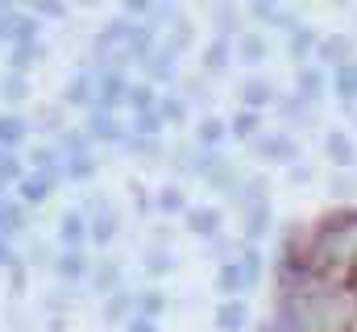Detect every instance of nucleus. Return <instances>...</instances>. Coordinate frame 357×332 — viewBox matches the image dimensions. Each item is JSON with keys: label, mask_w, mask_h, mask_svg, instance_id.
<instances>
[{"label": "nucleus", "mask_w": 357, "mask_h": 332, "mask_svg": "<svg viewBox=\"0 0 357 332\" xmlns=\"http://www.w3.org/2000/svg\"><path fill=\"white\" fill-rule=\"evenodd\" d=\"M349 316H354V303L345 295H337V291H312L295 308L299 329H312V332H341L349 324Z\"/></svg>", "instance_id": "nucleus-1"}, {"label": "nucleus", "mask_w": 357, "mask_h": 332, "mask_svg": "<svg viewBox=\"0 0 357 332\" xmlns=\"http://www.w3.org/2000/svg\"><path fill=\"white\" fill-rule=\"evenodd\" d=\"M354 257H357V216H345V220L324 229V237L316 246V262L333 266V262H354Z\"/></svg>", "instance_id": "nucleus-2"}, {"label": "nucleus", "mask_w": 357, "mask_h": 332, "mask_svg": "<svg viewBox=\"0 0 357 332\" xmlns=\"http://www.w3.org/2000/svg\"><path fill=\"white\" fill-rule=\"evenodd\" d=\"M88 142H125V133H121V121H116L112 112H100V108H91V116H88Z\"/></svg>", "instance_id": "nucleus-3"}, {"label": "nucleus", "mask_w": 357, "mask_h": 332, "mask_svg": "<svg viewBox=\"0 0 357 332\" xmlns=\"http://www.w3.org/2000/svg\"><path fill=\"white\" fill-rule=\"evenodd\" d=\"M17 191H21V204H46L50 199V191H54V179H46V174H25L21 183H17Z\"/></svg>", "instance_id": "nucleus-4"}, {"label": "nucleus", "mask_w": 357, "mask_h": 332, "mask_svg": "<svg viewBox=\"0 0 357 332\" xmlns=\"http://www.w3.org/2000/svg\"><path fill=\"white\" fill-rule=\"evenodd\" d=\"M324 150H328V158L337 166H349L357 158V146H354V137L345 133V129H328V137H324Z\"/></svg>", "instance_id": "nucleus-5"}, {"label": "nucleus", "mask_w": 357, "mask_h": 332, "mask_svg": "<svg viewBox=\"0 0 357 332\" xmlns=\"http://www.w3.org/2000/svg\"><path fill=\"white\" fill-rule=\"evenodd\" d=\"M29 133V121L17 112H0V150H17Z\"/></svg>", "instance_id": "nucleus-6"}, {"label": "nucleus", "mask_w": 357, "mask_h": 332, "mask_svg": "<svg viewBox=\"0 0 357 332\" xmlns=\"http://www.w3.org/2000/svg\"><path fill=\"white\" fill-rule=\"evenodd\" d=\"M21 229H25V208H21L17 199L0 195V237H4V241H13Z\"/></svg>", "instance_id": "nucleus-7"}, {"label": "nucleus", "mask_w": 357, "mask_h": 332, "mask_svg": "<svg viewBox=\"0 0 357 332\" xmlns=\"http://www.w3.org/2000/svg\"><path fill=\"white\" fill-rule=\"evenodd\" d=\"M63 100L67 104H79V108H96V75H75V80L67 83V91H63Z\"/></svg>", "instance_id": "nucleus-8"}, {"label": "nucleus", "mask_w": 357, "mask_h": 332, "mask_svg": "<svg viewBox=\"0 0 357 332\" xmlns=\"http://www.w3.org/2000/svg\"><path fill=\"white\" fill-rule=\"evenodd\" d=\"M59 237H63V246L67 249H79V241L88 237V220H84V212H63V220H59Z\"/></svg>", "instance_id": "nucleus-9"}, {"label": "nucleus", "mask_w": 357, "mask_h": 332, "mask_svg": "<svg viewBox=\"0 0 357 332\" xmlns=\"http://www.w3.org/2000/svg\"><path fill=\"white\" fill-rule=\"evenodd\" d=\"M54 274H59L63 282H79V278L88 274V257H84L79 249H67V253L54 262Z\"/></svg>", "instance_id": "nucleus-10"}, {"label": "nucleus", "mask_w": 357, "mask_h": 332, "mask_svg": "<svg viewBox=\"0 0 357 332\" xmlns=\"http://www.w3.org/2000/svg\"><path fill=\"white\" fill-rule=\"evenodd\" d=\"M38 59H42V46H38V42H33V46H8V71H13V75H25Z\"/></svg>", "instance_id": "nucleus-11"}, {"label": "nucleus", "mask_w": 357, "mask_h": 332, "mask_svg": "<svg viewBox=\"0 0 357 332\" xmlns=\"http://www.w3.org/2000/svg\"><path fill=\"white\" fill-rule=\"evenodd\" d=\"M216 282H220V291H225V295H237V291H245V287H250V278H245L241 262H229V266H220Z\"/></svg>", "instance_id": "nucleus-12"}, {"label": "nucleus", "mask_w": 357, "mask_h": 332, "mask_svg": "<svg viewBox=\"0 0 357 332\" xmlns=\"http://www.w3.org/2000/svg\"><path fill=\"white\" fill-rule=\"evenodd\" d=\"M25 96H29V80L25 75H13V71L0 75V100L4 104H21Z\"/></svg>", "instance_id": "nucleus-13"}, {"label": "nucleus", "mask_w": 357, "mask_h": 332, "mask_svg": "<svg viewBox=\"0 0 357 332\" xmlns=\"http://www.w3.org/2000/svg\"><path fill=\"white\" fill-rule=\"evenodd\" d=\"M349 54H354V42H349V38H328V42H320V59H324V63L345 67Z\"/></svg>", "instance_id": "nucleus-14"}, {"label": "nucleus", "mask_w": 357, "mask_h": 332, "mask_svg": "<svg viewBox=\"0 0 357 332\" xmlns=\"http://www.w3.org/2000/svg\"><path fill=\"white\" fill-rule=\"evenodd\" d=\"M116 278H121V266H116V262H100V266L91 270V282H96L100 295H112V291H116Z\"/></svg>", "instance_id": "nucleus-15"}, {"label": "nucleus", "mask_w": 357, "mask_h": 332, "mask_svg": "<svg viewBox=\"0 0 357 332\" xmlns=\"http://www.w3.org/2000/svg\"><path fill=\"white\" fill-rule=\"evenodd\" d=\"M237 54H241V63H245V67H258V63L266 59V42H262L258 33H245V38H241V46H237Z\"/></svg>", "instance_id": "nucleus-16"}, {"label": "nucleus", "mask_w": 357, "mask_h": 332, "mask_svg": "<svg viewBox=\"0 0 357 332\" xmlns=\"http://www.w3.org/2000/svg\"><path fill=\"white\" fill-rule=\"evenodd\" d=\"M129 312H133V295L112 291V295H108V303H104V320H108V324H116V320H125Z\"/></svg>", "instance_id": "nucleus-17"}, {"label": "nucleus", "mask_w": 357, "mask_h": 332, "mask_svg": "<svg viewBox=\"0 0 357 332\" xmlns=\"http://www.w3.org/2000/svg\"><path fill=\"white\" fill-rule=\"evenodd\" d=\"M216 329L241 332V329H245V308H241V303H225V308L216 312Z\"/></svg>", "instance_id": "nucleus-18"}, {"label": "nucleus", "mask_w": 357, "mask_h": 332, "mask_svg": "<svg viewBox=\"0 0 357 332\" xmlns=\"http://www.w3.org/2000/svg\"><path fill=\"white\" fill-rule=\"evenodd\" d=\"M21 179H25L21 154H17V150H0V183L8 187V183H21Z\"/></svg>", "instance_id": "nucleus-19"}, {"label": "nucleus", "mask_w": 357, "mask_h": 332, "mask_svg": "<svg viewBox=\"0 0 357 332\" xmlns=\"http://www.w3.org/2000/svg\"><path fill=\"white\" fill-rule=\"evenodd\" d=\"M187 220H191V229H195V233L212 237V233H216V225H220V212H216V208H195Z\"/></svg>", "instance_id": "nucleus-20"}, {"label": "nucleus", "mask_w": 357, "mask_h": 332, "mask_svg": "<svg viewBox=\"0 0 357 332\" xmlns=\"http://www.w3.org/2000/svg\"><path fill=\"white\" fill-rule=\"evenodd\" d=\"M266 225H270V208L266 204H254V208L245 212V233H250V237H262Z\"/></svg>", "instance_id": "nucleus-21"}, {"label": "nucleus", "mask_w": 357, "mask_h": 332, "mask_svg": "<svg viewBox=\"0 0 357 332\" xmlns=\"http://www.w3.org/2000/svg\"><path fill=\"white\" fill-rule=\"evenodd\" d=\"M150 75L154 80H171L175 75V54L171 50H154L150 54Z\"/></svg>", "instance_id": "nucleus-22"}, {"label": "nucleus", "mask_w": 357, "mask_h": 332, "mask_svg": "<svg viewBox=\"0 0 357 332\" xmlns=\"http://www.w3.org/2000/svg\"><path fill=\"white\" fill-rule=\"evenodd\" d=\"M337 96H345V100H354L357 96V63L337 67Z\"/></svg>", "instance_id": "nucleus-23"}, {"label": "nucleus", "mask_w": 357, "mask_h": 332, "mask_svg": "<svg viewBox=\"0 0 357 332\" xmlns=\"http://www.w3.org/2000/svg\"><path fill=\"white\" fill-rule=\"evenodd\" d=\"M204 63H208V71H225V67H229V42H225V38H216V42L208 46Z\"/></svg>", "instance_id": "nucleus-24"}, {"label": "nucleus", "mask_w": 357, "mask_h": 332, "mask_svg": "<svg viewBox=\"0 0 357 332\" xmlns=\"http://www.w3.org/2000/svg\"><path fill=\"white\" fill-rule=\"evenodd\" d=\"M63 174H67V179H75V183H79V179H91V174H96L91 154H84V158H67V163H63Z\"/></svg>", "instance_id": "nucleus-25"}, {"label": "nucleus", "mask_w": 357, "mask_h": 332, "mask_svg": "<svg viewBox=\"0 0 357 332\" xmlns=\"http://www.w3.org/2000/svg\"><path fill=\"white\" fill-rule=\"evenodd\" d=\"M133 308L142 312V320H154V316H158L167 303H162V295H158V291H146L142 299H133Z\"/></svg>", "instance_id": "nucleus-26"}, {"label": "nucleus", "mask_w": 357, "mask_h": 332, "mask_svg": "<svg viewBox=\"0 0 357 332\" xmlns=\"http://www.w3.org/2000/svg\"><path fill=\"white\" fill-rule=\"evenodd\" d=\"M187 46H191V25H187V21H175V29H171V38H167L162 50L178 54V50H187Z\"/></svg>", "instance_id": "nucleus-27"}, {"label": "nucleus", "mask_w": 357, "mask_h": 332, "mask_svg": "<svg viewBox=\"0 0 357 332\" xmlns=\"http://www.w3.org/2000/svg\"><path fill=\"white\" fill-rule=\"evenodd\" d=\"M241 96H245V104H250V108H258V104H266V100H270V83L266 80H250L245 87H241Z\"/></svg>", "instance_id": "nucleus-28"}, {"label": "nucleus", "mask_w": 357, "mask_h": 332, "mask_svg": "<svg viewBox=\"0 0 357 332\" xmlns=\"http://www.w3.org/2000/svg\"><path fill=\"white\" fill-rule=\"evenodd\" d=\"M258 150H262L266 158H291V154H295V146H291L287 137H266V142H258Z\"/></svg>", "instance_id": "nucleus-29"}, {"label": "nucleus", "mask_w": 357, "mask_h": 332, "mask_svg": "<svg viewBox=\"0 0 357 332\" xmlns=\"http://www.w3.org/2000/svg\"><path fill=\"white\" fill-rule=\"evenodd\" d=\"M220 137H225V121H216V116H208V121L199 125V142H204V146H216Z\"/></svg>", "instance_id": "nucleus-30"}, {"label": "nucleus", "mask_w": 357, "mask_h": 332, "mask_svg": "<svg viewBox=\"0 0 357 332\" xmlns=\"http://www.w3.org/2000/svg\"><path fill=\"white\" fill-rule=\"evenodd\" d=\"M121 146H125L129 154H142V158H154V154H158V142H150V137H125Z\"/></svg>", "instance_id": "nucleus-31"}, {"label": "nucleus", "mask_w": 357, "mask_h": 332, "mask_svg": "<svg viewBox=\"0 0 357 332\" xmlns=\"http://www.w3.org/2000/svg\"><path fill=\"white\" fill-rule=\"evenodd\" d=\"M171 266H175V262H171L167 249H150V253H146V270H150V274H167Z\"/></svg>", "instance_id": "nucleus-32"}, {"label": "nucleus", "mask_w": 357, "mask_h": 332, "mask_svg": "<svg viewBox=\"0 0 357 332\" xmlns=\"http://www.w3.org/2000/svg\"><path fill=\"white\" fill-rule=\"evenodd\" d=\"M158 129H162V116H158L154 108H150V112H137V133H142V137H154Z\"/></svg>", "instance_id": "nucleus-33"}, {"label": "nucleus", "mask_w": 357, "mask_h": 332, "mask_svg": "<svg viewBox=\"0 0 357 332\" xmlns=\"http://www.w3.org/2000/svg\"><path fill=\"white\" fill-rule=\"evenodd\" d=\"M158 208H162V212H183V191H178V187L158 191Z\"/></svg>", "instance_id": "nucleus-34"}, {"label": "nucleus", "mask_w": 357, "mask_h": 332, "mask_svg": "<svg viewBox=\"0 0 357 332\" xmlns=\"http://www.w3.org/2000/svg\"><path fill=\"white\" fill-rule=\"evenodd\" d=\"M137 112H150V100H154V91L150 87H129V96H125Z\"/></svg>", "instance_id": "nucleus-35"}, {"label": "nucleus", "mask_w": 357, "mask_h": 332, "mask_svg": "<svg viewBox=\"0 0 357 332\" xmlns=\"http://www.w3.org/2000/svg\"><path fill=\"white\" fill-rule=\"evenodd\" d=\"M241 270H245V278H250V287L258 282V270H262V257H258V249H245V257H241Z\"/></svg>", "instance_id": "nucleus-36"}, {"label": "nucleus", "mask_w": 357, "mask_h": 332, "mask_svg": "<svg viewBox=\"0 0 357 332\" xmlns=\"http://www.w3.org/2000/svg\"><path fill=\"white\" fill-rule=\"evenodd\" d=\"M307 50H312V33H307V29H295V38H291V54H295V63H299Z\"/></svg>", "instance_id": "nucleus-37"}, {"label": "nucleus", "mask_w": 357, "mask_h": 332, "mask_svg": "<svg viewBox=\"0 0 357 332\" xmlns=\"http://www.w3.org/2000/svg\"><path fill=\"white\" fill-rule=\"evenodd\" d=\"M254 129H258V116H254V112H241V116H237V125H233V133H237V137H254Z\"/></svg>", "instance_id": "nucleus-38"}, {"label": "nucleus", "mask_w": 357, "mask_h": 332, "mask_svg": "<svg viewBox=\"0 0 357 332\" xmlns=\"http://www.w3.org/2000/svg\"><path fill=\"white\" fill-rule=\"evenodd\" d=\"M33 13H38V17H54V21H63V17H67V4H46V0H38Z\"/></svg>", "instance_id": "nucleus-39"}, {"label": "nucleus", "mask_w": 357, "mask_h": 332, "mask_svg": "<svg viewBox=\"0 0 357 332\" xmlns=\"http://www.w3.org/2000/svg\"><path fill=\"white\" fill-rule=\"evenodd\" d=\"M8 291H13V295L25 291V262H17V266L8 270Z\"/></svg>", "instance_id": "nucleus-40"}, {"label": "nucleus", "mask_w": 357, "mask_h": 332, "mask_svg": "<svg viewBox=\"0 0 357 332\" xmlns=\"http://www.w3.org/2000/svg\"><path fill=\"white\" fill-rule=\"evenodd\" d=\"M158 116H162V121H183V104H178V100H162V104H158Z\"/></svg>", "instance_id": "nucleus-41"}, {"label": "nucleus", "mask_w": 357, "mask_h": 332, "mask_svg": "<svg viewBox=\"0 0 357 332\" xmlns=\"http://www.w3.org/2000/svg\"><path fill=\"white\" fill-rule=\"evenodd\" d=\"M17 262H21V257H17V249H13V241H4V237H0V270H13Z\"/></svg>", "instance_id": "nucleus-42"}, {"label": "nucleus", "mask_w": 357, "mask_h": 332, "mask_svg": "<svg viewBox=\"0 0 357 332\" xmlns=\"http://www.w3.org/2000/svg\"><path fill=\"white\" fill-rule=\"evenodd\" d=\"M303 96H307V100H316V96H320V75H316V71H303Z\"/></svg>", "instance_id": "nucleus-43"}, {"label": "nucleus", "mask_w": 357, "mask_h": 332, "mask_svg": "<svg viewBox=\"0 0 357 332\" xmlns=\"http://www.w3.org/2000/svg\"><path fill=\"white\" fill-rule=\"evenodd\" d=\"M46 257H50V253H46V246H42V241H33V246H29V253H25V262H29V266H46Z\"/></svg>", "instance_id": "nucleus-44"}, {"label": "nucleus", "mask_w": 357, "mask_h": 332, "mask_svg": "<svg viewBox=\"0 0 357 332\" xmlns=\"http://www.w3.org/2000/svg\"><path fill=\"white\" fill-rule=\"evenodd\" d=\"M212 13H216V21H220V25H233V17H237V8H225V4H216Z\"/></svg>", "instance_id": "nucleus-45"}, {"label": "nucleus", "mask_w": 357, "mask_h": 332, "mask_svg": "<svg viewBox=\"0 0 357 332\" xmlns=\"http://www.w3.org/2000/svg\"><path fill=\"white\" fill-rule=\"evenodd\" d=\"M125 332H158V329H154V320H142V316H137V320H129Z\"/></svg>", "instance_id": "nucleus-46"}, {"label": "nucleus", "mask_w": 357, "mask_h": 332, "mask_svg": "<svg viewBox=\"0 0 357 332\" xmlns=\"http://www.w3.org/2000/svg\"><path fill=\"white\" fill-rule=\"evenodd\" d=\"M291 179H299V183H307V179H312V170H307V166H291Z\"/></svg>", "instance_id": "nucleus-47"}]
</instances>
